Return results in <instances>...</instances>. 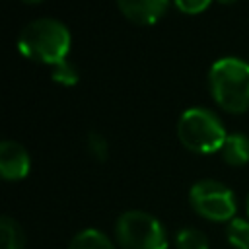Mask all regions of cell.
Returning <instances> with one entry per match:
<instances>
[{"label":"cell","instance_id":"cell-5","mask_svg":"<svg viewBox=\"0 0 249 249\" xmlns=\"http://www.w3.org/2000/svg\"><path fill=\"white\" fill-rule=\"evenodd\" d=\"M193 210L210 222H230L235 218V196L230 187L216 179L196 181L189 191Z\"/></svg>","mask_w":249,"mask_h":249},{"label":"cell","instance_id":"cell-11","mask_svg":"<svg viewBox=\"0 0 249 249\" xmlns=\"http://www.w3.org/2000/svg\"><path fill=\"white\" fill-rule=\"evenodd\" d=\"M226 237L235 249H249V220L233 218L226 226Z\"/></svg>","mask_w":249,"mask_h":249},{"label":"cell","instance_id":"cell-7","mask_svg":"<svg viewBox=\"0 0 249 249\" xmlns=\"http://www.w3.org/2000/svg\"><path fill=\"white\" fill-rule=\"evenodd\" d=\"M123 16L138 25H152L167 12L169 0H117Z\"/></svg>","mask_w":249,"mask_h":249},{"label":"cell","instance_id":"cell-3","mask_svg":"<svg viewBox=\"0 0 249 249\" xmlns=\"http://www.w3.org/2000/svg\"><path fill=\"white\" fill-rule=\"evenodd\" d=\"M181 144L195 154H214L222 150L228 132L220 117L206 107H191L177 121Z\"/></svg>","mask_w":249,"mask_h":249},{"label":"cell","instance_id":"cell-17","mask_svg":"<svg viewBox=\"0 0 249 249\" xmlns=\"http://www.w3.org/2000/svg\"><path fill=\"white\" fill-rule=\"evenodd\" d=\"M220 4H233V2H237V0H218Z\"/></svg>","mask_w":249,"mask_h":249},{"label":"cell","instance_id":"cell-15","mask_svg":"<svg viewBox=\"0 0 249 249\" xmlns=\"http://www.w3.org/2000/svg\"><path fill=\"white\" fill-rule=\"evenodd\" d=\"M210 2H212V0H173L175 8H177L179 12H183V14H189V16L204 12V10L210 6Z\"/></svg>","mask_w":249,"mask_h":249},{"label":"cell","instance_id":"cell-2","mask_svg":"<svg viewBox=\"0 0 249 249\" xmlns=\"http://www.w3.org/2000/svg\"><path fill=\"white\" fill-rule=\"evenodd\" d=\"M212 99L228 113L239 115L249 109V62L237 56H222L208 70Z\"/></svg>","mask_w":249,"mask_h":249},{"label":"cell","instance_id":"cell-10","mask_svg":"<svg viewBox=\"0 0 249 249\" xmlns=\"http://www.w3.org/2000/svg\"><path fill=\"white\" fill-rule=\"evenodd\" d=\"M0 235H2V249H23L25 235L16 220L10 216L0 218Z\"/></svg>","mask_w":249,"mask_h":249},{"label":"cell","instance_id":"cell-12","mask_svg":"<svg viewBox=\"0 0 249 249\" xmlns=\"http://www.w3.org/2000/svg\"><path fill=\"white\" fill-rule=\"evenodd\" d=\"M175 249H210L208 237L196 228H183L175 233Z\"/></svg>","mask_w":249,"mask_h":249},{"label":"cell","instance_id":"cell-6","mask_svg":"<svg viewBox=\"0 0 249 249\" xmlns=\"http://www.w3.org/2000/svg\"><path fill=\"white\" fill-rule=\"evenodd\" d=\"M31 169V158L27 150L16 140H4L0 144V175L6 181H19Z\"/></svg>","mask_w":249,"mask_h":249},{"label":"cell","instance_id":"cell-8","mask_svg":"<svg viewBox=\"0 0 249 249\" xmlns=\"http://www.w3.org/2000/svg\"><path fill=\"white\" fill-rule=\"evenodd\" d=\"M222 158L226 163L233 165V167H241L249 161V136L243 132H233L228 134L222 150H220Z\"/></svg>","mask_w":249,"mask_h":249},{"label":"cell","instance_id":"cell-14","mask_svg":"<svg viewBox=\"0 0 249 249\" xmlns=\"http://www.w3.org/2000/svg\"><path fill=\"white\" fill-rule=\"evenodd\" d=\"M88 152L93 160L105 161L109 158V142L101 132H89L88 134Z\"/></svg>","mask_w":249,"mask_h":249},{"label":"cell","instance_id":"cell-9","mask_svg":"<svg viewBox=\"0 0 249 249\" xmlns=\"http://www.w3.org/2000/svg\"><path fill=\"white\" fill-rule=\"evenodd\" d=\"M68 249H117V247L101 230L86 228L70 239Z\"/></svg>","mask_w":249,"mask_h":249},{"label":"cell","instance_id":"cell-1","mask_svg":"<svg viewBox=\"0 0 249 249\" xmlns=\"http://www.w3.org/2000/svg\"><path fill=\"white\" fill-rule=\"evenodd\" d=\"M70 31L68 27L54 18H39L23 25L18 37L19 53L35 62L51 64L64 60L70 51Z\"/></svg>","mask_w":249,"mask_h":249},{"label":"cell","instance_id":"cell-4","mask_svg":"<svg viewBox=\"0 0 249 249\" xmlns=\"http://www.w3.org/2000/svg\"><path fill=\"white\" fill-rule=\"evenodd\" d=\"M115 239L121 249H167L161 222L144 210H126L115 222Z\"/></svg>","mask_w":249,"mask_h":249},{"label":"cell","instance_id":"cell-13","mask_svg":"<svg viewBox=\"0 0 249 249\" xmlns=\"http://www.w3.org/2000/svg\"><path fill=\"white\" fill-rule=\"evenodd\" d=\"M51 76L60 86H74L80 80V70H78V66L70 58H64V60H60V62H56L53 66Z\"/></svg>","mask_w":249,"mask_h":249},{"label":"cell","instance_id":"cell-16","mask_svg":"<svg viewBox=\"0 0 249 249\" xmlns=\"http://www.w3.org/2000/svg\"><path fill=\"white\" fill-rule=\"evenodd\" d=\"M21 2H25V4H41L43 0H21Z\"/></svg>","mask_w":249,"mask_h":249},{"label":"cell","instance_id":"cell-18","mask_svg":"<svg viewBox=\"0 0 249 249\" xmlns=\"http://www.w3.org/2000/svg\"><path fill=\"white\" fill-rule=\"evenodd\" d=\"M247 214H249V198H247Z\"/></svg>","mask_w":249,"mask_h":249}]
</instances>
